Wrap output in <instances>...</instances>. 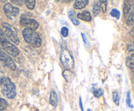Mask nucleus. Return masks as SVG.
Here are the masks:
<instances>
[{
	"label": "nucleus",
	"instance_id": "obj_2",
	"mask_svg": "<svg viewBox=\"0 0 134 111\" xmlns=\"http://www.w3.org/2000/svg\"><path fill=\"white\" fill-rule=\"evenodd\" d=\"M60 60L64 67H65L68 70H71L74 68V58H73L72 54L68 50L65 43L62 44V51L61 54H60Z\"/></svg>",
	"mask_w": 134,
	"mask_h": 111
},
{
	"label": "nucleus",
	"instance_id": "obj_11",
	"mask_svg": "<svg viewBox=\"0 0 134 111\" xmlns=\"http://www.w3.org/2000/svg\"><path fill=\"white\" fill-rule=\"evenodd\" d=\"M88 2L89 1L88 0H77L75 1L73 7L75 9H84L88 4Z\"/></svg>",
	"mask_w": 134,
	"mask_h": 111
},
{
	"label": "nucleus",
	"instance_id": "obj_15",
	"mask_svg": "<svg viewBox=\"0 0 134 111\" xmlns=\"http://www.w3.org/2000/svg\"><path fill=\"white\" fill-rule=\"evenodd\" d=\"M92 91L94 97L97 98L99 97H101L103 94V90L101 87H99V88H95L94 87H93Z\"/></svg>",
	"mask_w": 134,
	"mask_h": 111
},
{
	"label": "nucleus",
	"instance_id": "obj_14",
	"mask_svg": "<svg viewBox=\"0 0 134 111\" xmlns=\"http://www.w3.org/2000/svg\"><path fill=\"white\" fill-rule=\"evenodd\" d=\"M133 54H132L131 56H128L126 57V66L128 67L129 69L133 70Z\"/></svg>",
	"mask_w": 134,
	"mask_h": 111
},
{
	"label": "nucleus",
	"instance_id": "obj_30",
	"mask_svg": "<svg viewBox=\"0 0 134 111\" xmlns=\"http://www.w3.org/2000/svg\"><path fill=\"white\" fill-rule=\"evenodd\" d=\"M87 111H92V110L90 109V108H88V109L87 110Z\"/></svg>",
	"mask_w": 134,
	"mask_h": 111
},
{
	"label": "nucleus",
	"instance_id": "obj_9",
	"mask_svg": "<svg viewBox=\"0 0 134 111\" xmlns=\"http://www.w3.org/2000/svg\"><path fill=\"white\" fill-rule=\"evenodd\" d=\"M77 16L78 19L82 20L86 22H90L92 20L91 14H90V12L87 11V10H85V11H82V13H78Z\"/></svg>",
	"mask_w": 134,
	"mask_h": 111
},
{
	"label": "nucleus",
	"instance_id": "obj_10",
	"mask_svg": "<svg viewBox=\"0 0 134 111\" xmlns=\"http://www.w3.org/2000/svg\"><path fill=\"white\" fill-rule=\"evenodd\" d=\"M68 17H69V18L73 24L75 25V26L79 25L80 22L76 18V13L73 9L69 10V11H68Z\"/></svg>",
	"mask_w": 134,
	"mask_h": 111
},
{
	"label": "nucleus",
	"instance_id": "obj_26",
	"mask_svg": "<svg viewBox=\"0 0 134 111\" xmlns=\"http://www.w3.org/2000/svg\"><path fill=\"white\" fill-rule=\"evenodd\" d=\"M127 48H128V50L129 52H132L134 49L133 47V42H131V43H129L127 45Z\"/></svg>",
	"mask_w": 134,
	"mask_h": 111
},
{
	"label": "nucleus",
	"instance_id": "obj_17",
	"mask_svg": "<svg viewBox=\"0 0 134 111\" xmlns=\"http://www.w3.org/2000/svg\"><path fill=\"white\" fill-rule=\"evenodd\" d=\"M8 107V103L5 99L0 97V110H5Z\"/></svg>",
	"mask_w": 134,
	"mask_h": 111
},
{
	"label": "nucleus",
	"instance_id": "obj_25",
	"mask_svg": "<svg viewBox=\"0 0 134 111\" xmlns=\"http://www.w3.org/2000/svg\"><path fill=\"white\" fill-rule=\"evenodd\" d=\"M61 34L64 37H67L69 35V30L67 27H63L61 29Z\"/></svg>",
	"mask_w": 134,
	"mask_h": 111
},
{
	"label": "nucleus",
	"instance_id": "obj_28",
	"mask_svg": "<svg viewBox=\"0 0 134 111\" xmlns=\"http://www.w3.org/2000/svg\"><path fill=\"white\" fill-rule=\"evenodd\" d=\"M79 105H80V108H81V110L84 111V108H83V105H82V99L80 97H79Z\"/></svg>",
	"mask_w": 134,
	"mask_h": 111
},
{
	"label": "nucleus",
	"instance_id": "obj_24",
	"mask_svg": "<svg viewBox=\"0 0 134 111\" xmlns=\"http://www.w3.org/2000/svg\"><path fill=\"white\" fill-rule=\"evenodd\" d=\"M133 19H134L133 13V12H132V13H131V14H130L128 20H127L126 24L128 25V26H132V25L133 24Z\"/></svg>",
	"mask_w": 134,
	"mask_h": 111
},
{
	"label": "nucleus",
	"instance_id": "obj_18",
	"mask_svg": "<svg viewBox=\"0 0 134 111\" xmlns=\"http://www.w3.org/2000/svg\"><path fill=\"white\" fill-rule=\"evenodd\" d=\"M26 7L30 10H33L35 7V1L34 0H27V1H24Z\"/></svg>",
	"mask_w": 134,
	"mask_h": 111
},
{
	"label": "nucleus",
	"instance_id": "obj_29",
	"mask_svg": "<svg viewBox=\"0 0 134 111\" xmlns=\"http://www.w3.org/2000/svg\"><path fill=\"white\" fill-rule=\"evenodd\" d=\"M81 37H82V40H83V42L85 43V44H86L87 43V42H86V37L83 33H81Z\"/></svg>",
	"mask_w": 134,
	"mask_h": 111
},
{
	"label": "nucleus",
	"instance_id": "obj_3",
	"mask_svg": "<svg viewBox=\"0 0 134 111\" xmlns=\"http://www.w3.org/2000/svg\"><path fill=\"white\" fill-rule=\"evenodd\" d=\"M22 35L25 41L33 46L38 48L41 46L42 39L36 31L26 28L22 31Z\"/></svg>",
	"mask_w": 134,
	"mask_h": 111
},
{
	"label": "nucleus",
	"instance_id": "obj_8",
	"mask_svg": "<svg viewBox=\"0 0 134 111\" xmlns=\"http://www.w3.org/2000/svg\"><path fill=\"white\" fill-rule=\"evenodd\" d=\"M20 24L22 26H24L27 29L35 31L39 27V23L35 20L31 18H22L20 20Z\"/></svg>",
	"mask_w": 134,
	"mask_h": 111
},
{
	"label": "nucleus",
	"instance_id": "obj_13",
	"mask_svg": "<svg viewBox=\"0 0 134 111\" xmlns=\"http://www.w3.org/2000/svg\"><path fill=\"white\" fill-rule=\"evenodd\" d=\"M62 74L64 78H65L67 82H71L73 80V78H74V74H73V73H72V71L71 70L66 69V70H65L63 72Z\"/></svg>",
	"mask_w": 134,
	"mask_h": 111
},
{
	"label": "nucleus",
	"instance_id": "obj_12",
	"mask_svg": "<svg viewBox=\"0 0 134 111\" xmlns=\"http://www.w3.org/2000/svg\"><path fill=\"white\" fill-rule=\"evenodd\" d=\"M49 102H50V103H51V104H52L53 107H57L58 103V100L57 94L56 93V91H52L51 92Z\"/></svg>",
	"mask_w": 134,
	"mask_h": 111
},
{
	"label": "nucleus",
	"instance_id": "obj_6",
	"mask_svg": "<svg viewBox=\"0 0 134 111\" xmlns=\"http://www.w3.org/2000/svg\"><path fill=\"white\" fill-rule=\"evenodd\" d=\"M3 10L7 17L10 20H14L18 16L20 10L18 7L10 3H7L3 7Z\"/></svg>",
	"mask_w": 134,
	"mask_h": 111
},
{
	"label": "nucleus",
	"instance_id": "obj_20",
	"mask_svg": "<svg viewBox=\"0 0 134 111\" xmlns=\"http://www.w3.org/2000/svg\"><path fill=\"white\" fill-rule=\"evenodd\" d=\"M130 9H131L130 4L128 3H126L124 4V9H123V12H124V16H127V15L129 14Z\"/></svg>",
	"mask_w": 134,
	"mask_h": 111
},
{
	"label": "nucleus",
	"instance_id": "obj_23",
	"mask_svg": "<svg viewBox=\"0 0 134 111\" xmlns=\"http://www.w3.org/2000/svg\"><path fill=\"white\" fill-rule=\"evenodd\" d=\"M101 12V8L99 6V4L96 3L93 7V14L94 16H97L98 14H99Z\"/></svg>",
	"mask_w": 134,
	"mask_h": 111
},
{
	"label": "nucleus",
	"instance_id": "obj_27",
	"mask_svg": "<svg viewBox=\"0 0 134 111\" xmlns=\"http://www.w3.org/2000/svg\"><path fill=\"white\" fill-rule=\"evenodd\" d=\"M11 2L17 5H22L24 4V1H16V0L13 1V0H12Z\"/></svg>",
	"mask_w": 134,
	"mask_h": 111
},
{
	"label": "nucleus",
	"instance_id": "obj_21",
	"mask_svg": "<svg viewBox=\"0 0 134 111\" xmlns=\"http://www.w3.org/2000/svg\"><path fill=\"white\" fill-rule=\"evenodd\" d=\"M99 3H100V4H99V6H100V8L102 10V11H103V13H105L106 12V10H107V1H106V0H101V1H99Z\"/></svg>",
	"mask_w": 134,
	"mask_h": 111
},
{
	"label": "nucleus",
	"instance_id": "obj_1",
	"mask_svg": "<svg viewBox=\"0 0 134 111\" xmlns=\"http://www.w3.org/2000/svg\"><path fill=\"white\" fill-rule=\"evenodd\" d=\"M1 90L3 95L8 99H13L16 95V86L11 80L7 77H3L0 80Z\"/></svg>",
	"mask_w": 134,
	"mask_h": 111
},
{
	"label": "nucleus",
	"instance_id": "obj_4",
	"mask_svg": "<svg viewBox=\"0 0 134 111\" xmlns=\"http://www.w3.org/2000/svg\"><path fill=\"white\" fill-rule=\"evenodd\" d=\"M0 44L5 52H7L8 54L14 56V57H16L19 54L20 52L18 48L8 40L1 30H0Z\"/></svg>",
	"mask_w": 134,
	"mask_h": 111
},
{
	"label": "nucleus",
	"instance_id": "obj_22",
	"mask_svg": "<svg viewBox=\"0 0 134 111\" xmlns=\"http://www.w3.org/2000/svg\"><path fill=\"white\" fill-rule=\"evenodd\" d=\"M126 104L128 107L130 108H133V104L132 103V99H131V93L130 91H128L127 92V97H126Z\"/></svg>",
	"mask_w": 134,
	"mask_h": 111
},
{
	"label": "nucleus",
	"instance_id": "obj_5",
	"mask_svg": "<svg viewBox=\"0 0 134 111\" xmlns=\"http://www.w3.org/2000/svg\"><path fill=\"white\" fill-rule=\"evenodd\" d=\"M1 31H3L5 36L7 39H9L10 41L14 43L16 45L19 44L20 39L17 35V33L15 28L13 26H11L9 24L6 23V22L3 23Z\"/></svg>",
	"mask_w": 134,
	"mask_h": 111
},
{
	"label": "nucleus",
	"instance_id": "obj_19",
	"mask_svg": "<svg viewBox=\"0 0 134 111\" xmlns=\"http://www.w3.org/2000/svg\"><path fill=\"white\" fill-rule=\"evenodd\" d=\"M110 14H111V16L114 17V18H115L117 20H119V18H120V11H119V10H117L116 9H112V10H111V13H110Z\"/></svg>",
	"mask_w": 134,
	"mask_h": 111
},
{
	"label": "nucleus",
	"instance_id": "obj_7",
	"mask_svg": "<svg viewBox=\"0 0 134 111\" xmlns=\"http://www.w3.org/2000/svg\"><path fill=\"white\" fill-rule=\"evenodd\" d=\"M0 61H3L5 65L13 71H15L16 69V64L13 59L1 47H0Z\"/></svg>",
	"mask_w": 134,
	"mask_h": 111
},
{
	"label": "nucleus",
	"instance_id": "obj_16",
	"mask_svg": "<svg viewBox=\"0 0 134 111\" xmlns=\"http://www.w3.org/2000/svg\"><path fill=\"white\" fill-rule=\"evenodd\" d=\"M112 96L113 100L115 104L117 106L120 105V95H119V92H117V91H114V92H113Z\"/></svg>",
	"mask_w": 134,
	"mask_h": 111
}]
</instances>
